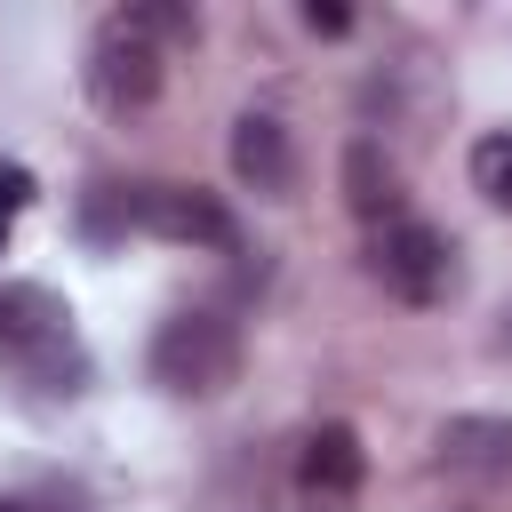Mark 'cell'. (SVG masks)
<instances>
[{
    "mask_svg": "<svg viewBox=\"0 0 512 512\" xmlns=\"http://www.w3.org/2000/svg\"><path fill=\"white\" fill-rule=\"evenodd\" d=\"M472 192L496 200V208H512V128H496V136L472 144Z\"/></svg>",
    "mask_w": 512,
    "mask_h": 512,
    "instance_id": "30bf717a",
    "label": "cell"
},
{
    "mask_svg": "<svg viewBox=\"0 0 512 512\" xmlns=\"http://www.w3.org/2000/svg\"><path fill=\"white\" fill-rule=\"evenodd\" d=\"M0 368L32 384L40 400L88 392V344L72 328V304L40 280H0Z\"/></svg>",
    "mask_w": 512,
    "mask_h": 512,
    "instance_id": "7a4b0ae2",
    "label": "cell"
},
{
    "mask_svg": "<svg viewBox=\"0 0 512 512\" xmlns=\"http://www.w3.org/2000/svg\"><path fill=\"white\" fill-rule=\"evenodd\" d=\"M232 176L248 192H288L296 184V144L280 112H240L232 120Z\"/></svg>",
    "mask_w": 512,
    "mask_h": 512,
    "instance_id": "52a82bcc",
    "label": "cell"
},
{
    "mask_svg": "<svg viewBox=\"0 0 512 512\" xmlns=\"http://www.w3.org/2000/svg\"><path fill=\"white\" fill-rule=\"evenodd\" d=\"M232 376H240V328H232L224 312L192 304V312H168V320L152 328V384H160V392H176V400H216V392H232Z\"/></svg>",
    "mask_w": 512,
    "mask_h": 512,
    "instance_id": "3957f363",
    "label": "cell"
},
{
    "mask_svg": "<svg viewBox=\"0 0 512 512\" xmlns=\"http://www.w3.org/2000/svg\"><path fill=\"white\" fill-rule=\"evenodd\" d=\"M24 208H32V168L24 160H0V248H8V232H16Z\"/></svg>",
    "mask_w": 512,
    "mask_h": 512,
    "instance_id": "8fae6325",
    "label": "cell"
},
{
    "mask_svg": "<svg viewBox=\"0 0 512 512\" xmlns=\"http://www.w3.org/2000/svg\"><path fill=\"white\" fill-rule=\"evenodd\" d=\"M344 200H352V216H360L368 232H384V224H400V216H408L400 160H392L376 136H352V144H344Z\"/></svg>",
    "mask_w": 512,
    "mask_h": 512,
    "instance_id": "8992f818",
    "label": "cell"
},
{
    "mask_svg": "<svg viewBox=\"0 0 512 512\" xmlns=\"http://www.w3.org/2000/svg\"><path fill=\"white\" fill-rule=\"evenodd\" d=\"M440 464L448 472H512V416H448L440 424Z\"/></svg>",
    "mask_w": 512,
    "mask_h": 512,
    "instance_id": "9c48e42d",
    "label": "cell"
},
{
    "mask_svg": "<svg viewBox=\"0 0 512 512\" xmlns=\"http://www.w3.org/2000/svg\"><path fill=\"white\" fill-rule=\"evenodd\" d=\"M192 40H200V16L184 0H128V8H112L96 24V40H88V96L112 120L144 112L160 96V80H168V48H192Z\"/></svg>",
    "mask_w": 512,
    "mask_h": 512,
    "instance_id": "6da1fadb",
    "label": "cell"
},
{
    "mask_svg": "<svg viewBox=\"0 0 512 512\" xmlns=\"http://www.w3.org/2000/svg\"><path fill=\"white\" fill-rule=\"evenodd\" d=\"M120 208H128V232H152L168 248H216V256L240 248L232 208L216 192H200V184H128Z\"/></svg>",
    "mask_w": 512,
    "mask_h": 512,
    "instance_id": "277c9868",
    "label": "cell"
},
{
    "mask_svg": "<svg viewBox=\"0 0 512 512\" xmlns=\"http://www.w3.org/2000/svg\"><path fill=\"white\" fill-rule=\"evenodd\" d=\"M368 272H376V288L400 296V304H440L448 280H456V248H448L432 224L400 216V224L368 232Z\"/></svg>",
    "mask_w": 512,
    "mask_h": 512,
    "instance_id": "5b68a950",
    "label": "cell"
},
{
    "mask_svg": "<svg viewBox=\"0 0 512 512\" xmlns=\"http://www.w3.org/2000/svg\"><path fill=\"white\" fill-rule=\"evenodd\" d=\"M504 344H512V320H504Z\"/></svg>",
    "mask_w": 512,
    "mask_h": 512,
    "instance_id": "5bb4252c",
    "label": "cell"
},
{
    "mask_svg": "<svg viewBox=\"0 0 512 512\" xmlns=\"http://www.w3.org/2000/svg\"><path fill=\"white\" fill-rule=\"evenodd\" d=\"M0 512H40V504H24V496H0Z\"/></svg>",
    "mask_w": 512,
    "mask_h": 512,
    "instance_id": "4fadbf2b",
    "label": "cell"
},
{
    "mask_svg": "<svg viewBox=\"0 0 512 512\" xmlns=\"http://www.w3.org/2000/svg\"><path fill=\"white\" fill-rule=\"evenodd\" d=\"M304 32H320V40H344V32H352V8H344V0H312V8H304Z\"/></svg>",
    "mask_w": 512,
    "mask_h": 512,
    "instance_id": "7c38bea8",
    "label": "cell"
},
{
    "mask_svg": "<svg viewBox=\"0 0 512 512\" xmlns=\"http://www.w3.org/2000/svg\"><path fill=\"white\" fill-rule=\"evenodd\" d=\"M296 480H304L312 496H352V488L368 480L360 432H352V424H312V432H304V456H296Z\"/></svg>",
    "mask_w": 512,
    "mask_h": 512,
    "instance_id": "ba28073f",
    "label": "cell"
}]
</instances>
